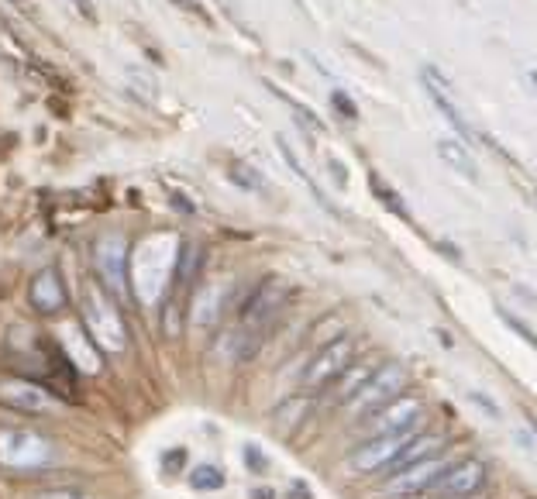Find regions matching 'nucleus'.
Segmentation results:
<instances>
[{"mask_svg": "<svg viewBox=\"0 0 537 499\" xmlns=\"http://www.w3.org/2000/svg\"><path fill=\"white\" fill-rule=\"evenodd\" d=\"M179 245H183V241L176 235L159 231V235H149L131 252V296H135L138 303H145V307L159 303L169 279L176 276Z\"/></svg>", "mask_w": 537, "mask_h": 499, "instance_id": "nucleus-1", "label": "nucleus"}, {"mask_svg": "<svg viewBox=\"0 0 537 499\" xmlns=\"http://www.w3.org/2000/svg\"><path fill=\"white\" fill-rule=\"evenodd\" d=\"M83 321H87L90 341L107 355H118L128 348V327L118 310V303H111V293L104 286L90 283L87 296H83Z\"/></svg>", "mask_w": 537, "mask_h": 499, "instance_id": "nucleus-2", "label": "nucleus"}, {"mask_svg": "<svg viewBox=\"0 0 537 499\" xmlns=\"http://www.w3.org/2000/svg\"><path fill=\"white\" fill-rule=\"evenodd\" d=\"M286 300H290V286L283 283V279H269V283H262L259 290L248 296L245 303H241V314H238V331L245 334V338H252L255 345L262 348V341H266V331L272 324H276V317L283 314Z\"/></svg>", "mask_w": 537, "mask_h": 499, "instance_id": "nucleus-3", "label": "nucleus"}, {"mask_svg": "<svg viewBox=\"0 0 537 499\" xmlns=\"http://www.w3.org/2000/svg\"><path fill=\"white\" fill-rule=\"evenodd\" d=\"M93 269L100 276V286L114 296V300H128L131 296V248L128 238L118 231H107L93 241Z\"/></svg>", "mask_w": 537, "mask_h": 499, "instance_id": "nucleus-4", "label": "nucleus"}, {"mask_svg": "<svg viewBox=\"0 0 537 499\" xmlns=\"http://www.w3.org/2000/svg\"><path fill=\"white\" fill-rule=\"evenodd\" d=\"M56 458V448L45 434L35 431H0V465L14 472L45 469Z\"/></svg>", "mask_w": 537, "mask_h": 499, "instance_id": "nucleus-5", "label": "nucleus"}, {"mask_svg": "<svg viewBox=\"0 0 537 499\" xmlns=\"http://www.w3.org/2000/svg\"><path fill=\"white\" fill-rule=\"evenodd\" d=\"M403 386H407V369H403L400 362H386V365H379L369 379H365V386L358 389L352 400H348V407H352L355 417H362V413H376L379 407L393 403L396 396H403Z\"/></svg>", "mask_w": 537, "mask_h": 499, "instance_id": "nucleus-6", "label": "nucleus"}, {"mask_svg": "<svg viewBox=\"0 0 537 499\" xmlns=\"http://www.w3.org/2000/svg\"><path fill=\"white\" fill-rule=\"evenodd\" d=\"M0 407L14 413H31V417H52L62 413V400L52 396L45 386L28 379H0Z\"/></svg>", "mask_w": 537, "mask_h": 499, "instance_id": "nucleus-7", "label": "nucleus"}, {"mask_svg": "<svg viewBox=\"0 0 537 499\" xmlns=\"http://www.w3.org/2000/svg\"><path fill=\"white\" fill-rule=\"evenodd\" d=\"M420 80H424V93L431 97V104L441 111V118H445L451 128H455V138L465 145H476V131H472V124L465 121V114L458 111L455 97H451V83L445 80V73H441L438 66H424L420 69Z\"/></svg>", "mask_w": 537, "mask_h": 499, "instance_id": "nucleus-8", "label": "nucleus"}, {"mask_svg": "<svg viewBox=\"0 0 537 499\" xmlns=\"http://www.w3.org/2000/svg\"><path fill=\"white\" fill-rule=\"evenodd\" d=\"M410 438H414V431H407V434H379V438L362 444V448L348 458V469H352L355 475H376L383 469H393V462L400 458V451L410 444Z\"/></svg>", "mask_w": 537, "mask_h": 499, "instance_id": "nucleus-9", "label": "nucleus"}, {"mask_svg": "<svg viewBox=\"0 0 537 499\" xmlns=\"http://www.w3.org/2000/svg\"><path fill=\"white\" fill-rule=\"evenodd\" d=\"M451 469V465L445 462L441 455L427 458V462H417V465H407V469H400L393 475V479L383 486V496L386 499H410L417 493H427V489L434 486V482L441 479Z\"/></svg>", "mask_w": 537, "mask_h": 499, "instance_id": "nucleus-10", "label": "nucleus"}, {"mask_svg": "<svg viewBox=\"0 0 537 499\" xmlns=\"http://www.w3.org/2000/svg\"><path fill=\"white\" fill-rule=\"evenodd\" d=\"M352 352H355L352 341H348V338H334L331 345H324L321 352L310 358L307 372H303V386H307V389L328 386L331 379H338L341 372L352 365Z\"/></svg>", "mask_w": 537, "mask_h": 499, "instance_id": "nucleus-11", "label": "nucleus"}, {"mask_svg": "<svg viewBox=\"0 0 537 499\" xmlns=\"http://www.w3.org/2000/svg\"><path fill=\"white\" fill-rule=\"evenodd\" d=\"M420 413H424V403H420L417 396H396L393 403H386V407H379L372 413L369 434H376V438L379 434H407V431H414Z\"/></svg>", "mask_w": 537, "mask_h": 499, "instance_id": "nucleus-12", "label": "nucleus"}, {"mask_svg": "<svg viewBox=\"0 0 537 499\" xmlns=\"http://www.w3.org/2000/svg\"><path fill=\"white\" fill-rule=\"evenodd\" d=\"M482 482H486V465H482L479 458H465V462L451 465L431 489L448 499H469L479 493Z\"/></svg>", "mask_w": 537, "mask_h": 499, "instance_id": "nucleus-13", "label": "nucleus"}, {"mask_svg": "<svg viewBox=\"0 0 537 499\" xmlns=\"http://www.w3.org/2000/svg\"><path fill=\"white\" fill-rule=\"evenodd\" d=\"M28 300L42 317L59 314V310L66 307V286H62L59 272L56 269L35 272V279H31V286H28Z\"/></svg>", "mask_w": 537, "mask_h": 499, "instance_id": "nucleus-14", "label": "nucleus"}, {"mask_svg": "<svg viewBox=\"0 0 537 499\" xmlns=\"http://www.w3.org/2000/svg\"><path fill=\"white\" fill-rule=\"evenodd\" d=\"M224 300H228V283H214L193 303V324L197 327H214L224 314Z\"/></svg>", "mask_w": 537, "mask_h": 499, "instance_id": "nucleus-15", "label": "nucleus"}, {"mask_svg": "<svg viewBox=\"0 0 537 499\" xmlns=\"http://www.w3.org/2000/svg\"><path fill=\"white\" fill-rule=\"evenodd\" d=\"M441 451H445V438H441V434H414L407 448L400 451V458L393 462V469L400 472V469H407V465L427 462V458L441 455Z\"/></svg>", "mask_w": 537, "mask_h": 499, "instance_id": "nucleus-16", "label": "nucleus"}, {"mask_svg": "<svg viewBox=\"0 0 537 499\" xmlns=\"http://www.w3.org/2000/svg\"><path fill=\"white\" fill-rule=\"evenodd\" d=\"M438 155L448 162L451 169H458V173H462L465 179H472V183L479 179L476 159L469 155V145H465V142H458V138H441V142H438Z\"/></svg>", "mask_w": 537, "mask_h": 499, "instance_id": "nucleus-17", "label": "nucleus"}, {"mask_svg": "<svg viewBox=\"0 0 537 499\" xmlns=\"http://www.w3.org/2000/svg\"><path fill=\"white\" fill-rule=\"evenodd\" d=\"M66 348H69V358H73L80 369L100 372V365H104V362H100V355H97V345H87L76 327H66Z\"/></svg>", "mask_w": 537, "mask_h": 499, "instance_id": "nucleus-18", "label": "nucleus"}, {"mask_svg": "<svg viewBox=\"0 0 537 499\" xmlns=\"http://www.w3.org/2000/svg\"><path fill=\"white\" fill-rule=\"evenodd\" d=\"M276 145H279V152H283V159H286V162H290V166H293V173H297V176L303 179V183L310 186V193H314V200H317V204H321L324 210H328V214H334V217H338V207H334L331 200H328V197H324V193H321V186H317L314 179H310L307 166H303V162L297 159V152H293V148H290V142H286V138L279 135V138H276Z\"/></svg>", "mask_w": 537, "mask_h": 499, "instance_id": "nucleus-19", "label": "nucleus"}, {"mask_svg": "<svg viewBox=\"0 0 537 499\" xmlns=\"http://www.w3.org/2000/svg\"><path fill=\"white\" fill-rule=\"evenodd\" d=\"M369 376H372V369H369V365H355V369H352V365H348V369H345V379H341L338 393H334V400H338V403L352 400V396L358 393V389L365 386V379H369Z\"/></svg>", "mask_w": 537, "mask_h": 499, "instance_id": "nucleus-20", "label": "nucleus"}, {"mask_svg": "<svg viewBox=\"0 0 537 499\" xmlns=\"http://www.w3.org/2000/svg\"><path fill=\"white\" fill-rule=\"evenodd\" d=\"M369 183H372V190H376V197L383 200V204H386L389 210H393V214H400L403 221H410V210L403 207V200L396 197V193L389 190V186L383 183V176H376V173H372V176H369Z\"/></svg>", "mask_w": 537, "mask_h": 499, "instance_id": "nucleus-21", "label": "nucleus"}, {"mask_svg": "<svg viewBox=\"0 0 537 499\" xmlns=\"http://www.w3.org/2000/svg\"><path fill=\"white\" fill-rule=\"evenodd\" d=\"M231 179H235L238 186H245L248 193H262V190H266V179L255 173L252 166H245V162H235V166H231Z\"/></svg>", "mask_w": 537, "mask_h": 499, "instance_id": "nucleus-22", "label": "nucleus"}, {"mask_svg": "<svg viewBox=\"0 0 537 499\" xmlns=\"http://www.w3.org/2000/svg\"><path fill=\"white\" fill-rule=\"evenodd\" d=\"M190 486L193 489H221L224 475L217 465H200V469H193V475H190Z\"/></svg>", "mask_w": 537, "mask_h": 499, "instance_id": "nucleus-23", "label": "nucleus"}, {"mask_svg": "<svg viewBox=\"0 0 537 499\" xmlns=\"http://www.w3.org/2000/svg\"><path fill=\"white\" fill-rule=\"evenodd\" d=\"M28 499H93L83 489H69V486H56V489H35Z\"/></svg>", "mask_w": 537, "mask_h": 499, "instance_id": "nucleus-24", "label": "nucleus"}, {"mask_svg": "<svg viewBox=\"0 0 537 499\" xmlns=\"http://www.w3.org/2000/svg\"><path fill=\"white\" fill-rule=\"evenodd\" d=\"M331 104L338 107V114H341V118H348V121H358V107H355V100L348 97V93L334 90V93H331Z\"/></svg>", "mask_w": 537, "mask_h": 499, "instance_id": "nucleus-25", "label": "nucleus"}, {"mask_svg": "<svg viewBox=\"0 0 537 499\" xmlns=\"http://www.w3.org/2000/svg\"><path fill=\"white\" fill-rule=\"evenodd\" d=\"M503 321H507L510 327H513V331H517L520 334V338H524L527 341V345H531V348H537V338H534V331H531V327H527L524 321H520V317H513V314H507V310H503Z\"/></svg>", "mask_w": 537, "mask_h": 499, "instance_id": "nucleus-26", "label": "nucleus"}, {"mask_svg": "<svg viewBox=\"0 0 537 499\" xmlns=\"http://www.w3.org/2000/svg\"><path fill=\"white\" fill-rule=\"evenodd\" d=\"M469 400L472 403H476V407H482V410H486L489 413V417H500V407H496V403H493V396H486V393H479V389H472V393H469Z\"/></svg>", "mask_w": 537, "mask_h": 499, "instance_id": "nucleus-27", "label": "nucleus"}, {"mask_svg": "<svg viewBox=\"0 0 537 499\" xmlns=\"http://www.w3.org/2000/svg\"><path fill=\"white\" fill-rule=\"evenodd\" d=\"M245 455H248V462H252V472H262V469H266V455H259V451H255L252 444H248V448H245Z\"/></svg>", "mask_w": 537, "mask_h": 499, "instance_id": "nucleus-28", "label": "nucleus"}, {"mask_svg": "<svg viewBox=\"0 0 537 499\" xmlns=\"http://www.w3.org/2000/svg\"><path fill=\"white\" fill-rule=\"evenodd\" d=\"M73 7H76V11H80L87 21H97V7H93L90 0H73Z\"/></svg>", "mask_w": 537, "mask_h": 499, "instance_id": "nucleus-29", "label": "nucleus"}, {"mask_svg": "<svg viewBox=\"0 0 537 499\" xmlns=\"http://www.w3.org/2000/svg\"><path fill=\"white\" fill-rule=\"evenodd\" d=\"M297 4H303V0H297Z\"/></svg>", "mask_w": 537, "mask_h": 499, "instance_id": "nucleus-30", "label": "nucleus"}, {"mask_svg": "<svg viewBox=\"0 0 537 499\" xmlns=\"http://www.w3.org/2000/svg\"><path fill=\"white\" fill-rule=\"evenodd\" d=\"M534 197H537V193H534Z\"/></svg>", "mask_w": 537, "mask_h": 499, "instance_id": "nucleus-31", "label": "nucleus"}]
</instances>
